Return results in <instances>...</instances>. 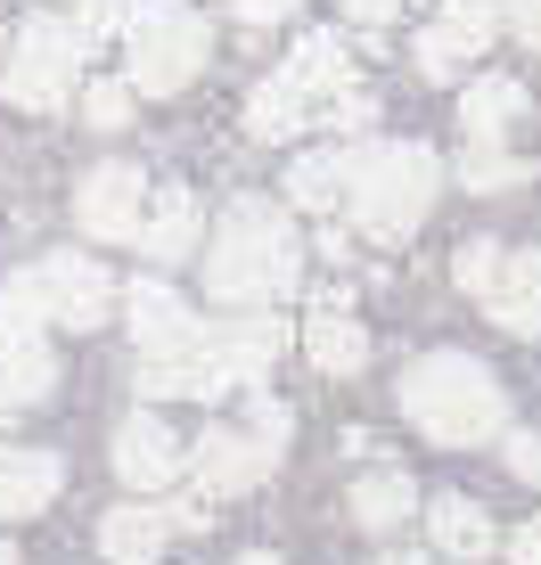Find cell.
<instances>
[{
	"mask_svg": "<svg viewBox=\"0 0 541 565\" xmlns=\"http://www.w3.org/2000/svg\"><path fill=\"white\" fill-rule=\"evenodd\" d=\"M304 279V238L279 198H230L205 238V296L230 311H270Z\"/></svg>",
	"mask_w": 541,
	"mask_h": 565,
	"instance_id": "1",
	"label": "cell"
},
{
	"mask_svg": "<svg viewBox=\"0 0 541 565\" xmlns=\"http://www.w3.org/2000/svg\"><path fill=\"white\" fill-rule=\"evenodd\" d=\"M394 411L443 451H476V443L509 435V394L476 353H418L394 377Z\"/></svg>",
	"mask_w": 541,
	"mask_h": 565,
	"instance_id": "2",
	"label": "cell"
},
{
	"mask_svg": "<svg viewBox=\"0 0 541 565\" xmlns=\"http://www.w3.org/2000/svg\"><path fill=\"white\" fill-rule=\"evenodd\" d=\"M435 189H443L435 148H418V140H370V148H353V189H344V213H353V230L402 246L418 222H427Z\"/></svg>",
	"mask_w": 541,
	"mask_h": 565,
	"instance_id": "3",
	"label": "cell"
},
{
	"mask_svg": "<svg viewBox=\"0 0 541 565\" xmlns=\"http://www.w3.org/2000/svg\"><path fill=\"white\" fill-rule=\"evenodd\" d=\"M214 57V25H205L189 0H131V25H124V83L140 99H172L189 90Z\"/></svg>",
	"mask_w": 541,
	"mask_h": 565,
	"instance_id": "4",
	"label": "cell"
},
{
	"mask_svg": "<svg viewBox=\"0 0 541 565\" xmlns=\"http://www.w3.org/2000/svg\"><path fill=\"white\" fill-rule=\"evenodd\" d=\"M0 303H9L17 320H33V328H99L115 311V279H107V263H91V255H42L0 287Z\"/></svg>",
	"mask_w": 541,
	"mask_h": 565,
	"instance_id": "5",
	"label": "cell"
},
{
	"mask_svg": "<svg viewBox=\"0 0 541 565\" xmlns=\"http://www.w3.org/2000/svg\"><path fill=\"white\" fill-rule=\"evenodd\" d=\"M83 33H74V17H25L9 42V66H0V83H9V107L25 115H57L74 99V74H83Z\"/></svg>",
	"mask_w": 541,
	"mask_h": 565,
	"instance_id": "6",
	"label": "cell"
},
{
	"mask_svg": "<svg viewBox=\"0 0 541 565\" xmlns=\"http://www.w3.org/2000/svg\"><path fill=\"white\" fill-rule=\"evenodd\" d=\"M148 198H157V189H148L140 164H124V156H115V164H91L83 181H74V230L99 238V246H124V238L140 246Z\"/></svg>",
	"mask_w": 541,
	"mask_h": 565,
	"instance_id": "7",
	"label": "cell"
},
{
	"mask_svg": "<svg viewBox=\"0 0 541 565\" xmlns=\"http://www.w3.org/2000/svg\"><path fill=\"white\" fill-rule=\"evenodd\" d=\"M172 533H205V500L198 509H157V500H124L99 516V557L107 565H157Z\"/></svg>",
	"mask_w": 541,
	"mask_h": 565,
	"instance_id": "8",
	"label": "cell"
},
{
	"mask_svg": "<svg viewBox=\"0 0 541 565\" xmlns=\"http://www.w3.org/2000/svg\"><path fill=\"white\" fill-rule=\"evenodd\" d=\"M500 25H509L500 0H443V25L418 33V74H435V83L468 74V57H485Z\"/></svg>",
	"mask_w": 541,
	"mask_h": 565,
	"instance_id": "9",
	"label": "cell"
},
{
	"mask_svg": "<svg viewBox=\"0 0 541 565\" xmlns=\"http://www.w3.org/2000/svg\"><path fill=\"white\" fill-rule=\"evenodd\" d=\"M115 476H124L131 492H165V483L189 476V443L172 435L157 411H131L115 426Z\"/></svg>",
	"mask_w": 541,
	"mask_h": 565,
	"instance_id": "10",
	"label": "cell"
},
{
	"mask_svg": "<svg viewBox=\"0 0 541 565\" xmlns=\"http://www.w3.org/2000/svg\"><path fill=\"white\" fill-rule=\"evenodd\" d=\"M189 476H198V500H230V492H255L270 476V451L255 435H238V426H205L189 443Z\"/></svg>",
	"mask_w": 541,
	"mask_h": 565,
	"instance_id": "11",
	"label": "cell"
},
{
	"mask_svg": "<svg viewBox=\"0 0 541 565\" xmlns=\"http://www.w3.org/2000/svg\"><path fill=\"white\" fill-rule=\"evenodd\" d=\"M279 83L296 90L304 107H312V124H320V107L328 99H344V90H353V42H344V33H304L296 50H287V66H279Z\"/></svg>",
	"mask_w": 541,
	"mask_h": 565,
	"instance_id": "12",
	"label": "cell"
},
{
	"mask_svg": "<svg viewBox=\"0 0 541 565\" xmlns=\"http://www.w3.org/2000/svg\"><path fill=\"white\" fill-rule=\"evenodd\" d=\"M124 320H131V344H140V361L189 353V344L205 337V320H198L181 296H172L165 279H140V287H131V296H124Z\"/></svg>",
	"mask_w": 541,
	"mask_h": 565,
	"instance_id": "13",
	"label": "cell"
},
{
	"mask_svg": "<svg viewBox=\"0 0 541 565\" xmlns=\"http://www.w3.org/2000/svg\"><path fill=\"white\" fill-rule=\"evenodd\" d=\"M492 311V328H509V337H541V246H500V263H492V279H485V296H476Z\"/></svg>",
	"mask_w": 541,
	"mask_h": 565,
	"instance_id": "14",
	"label": "cell"
},
{
	"mask_svg": "<svg viewBox=\"0 0 541 565\" xmlns=\"http://www.w3.org/2000/svg\"><path fill=\"white\" fill-rule=\"evenodd\" d=\"M57 385V361L42 344V328L17 320L9 303H0V411H17V402H42Z\"/></svg>",
	"mask_w": 541,
	"mask_h": 565,
	"instance_id": "15",
	"label": "cell"
},
{
	"mask_svg": "<svg viewBox=\"0 0 541 565\" xmlns=\"http://www.w3.org/2000/svg\"><path fill=\"white\" fill-rule=\"evenodd\" d=\"M304 353H312L320 377H361V369H370V328L344 311V287L312 303V320H304Z\"/></svg>",
	"mask_w": 541,
	"mask_h": 565,
	"instance_id": "16",
	"label": "cell"
},
{
	"mask_svg": "<svg viewBox=\"0 0 541 565\" xmlns=\"http://www.w3.org/2000/svg\"><path fill=\"white\" fill-rule=\"evenodd\" d=\"M198 238H205V198L198 189H157V198H148V222H140V255L181 263V255H198Z\"/></svg>",
	"mask_w": 541,
	"mask_h": 565,
	"instance_id": "17",
	"label": "cell"
},
{
	"mask_svg": "<svg viewBox=\"0 0 541 565\" xmlns=\"http://www.w3.org/2000/svg\"><path fill=\"white\" fill-rule=\"evenodd\" d=\"M427 550L452 557V565H476V557L500 550V533H492V516L476 509L468 492H443V500H427Z\"/></svg>",
	"mask_w": 541,
	"mask_h": 565,
	"instance_id": "18",
	"label": "cell"
},
{
	"mask_svg": "<svg viewBox=\"0 0 541 565\" xmlns=\"http://www.w3.org/2000/svg\"><path fill=\"white\" fill-rule=\"evenodd\" d=\"M517 124H526V83H509V74H476L468 99H459V140H468V148H500Z\"/></svg>",
	"mask_w": 541,
	"mask_h": 565,
	"instance_id": "19",
	"label": "cell"
},
{
	"mask_svg": "<svg viewBox=\"0 0 541 565\" xmlns=\"http://www.w3.org/2000/svg\"><path fill=\"white\" fill-rule=\"evenodd\" d=\"M57 483H66L57 451H0V524L42 516L50 500H57Z\"/></svg>",
	"mask_w": 541,
	"mask_h": 565,
	"instance_id": "20",
	"label": "cell"
},
{
	"mask_svg": "<svg viewBox=\"0 0 541 565\" xmlns=\"http://www.w3.org/2000/svg\"><path fill=\"white\" fill-rule=\"evenodd\" d=\"M411 516H418V483L402 476V467H370V476L353 483V524L361 533H402Z\"/></svg>",
	"mask_w": 541,
	"mask_h": 565,
	"instance_id": "21",
	"label": "cell"
},
{
	"mask_svg": "<svg viewBox=\"0 0 541 565\" xmlns=\"http://www.w3.org/2000/svg\"><path fill=\"white\" fill-rule=\"evenodd\" d=\"M344 189H353V148H320V156L287 164V205H304V213H337Z\"/></svg>",
	"mask_w": 541,
	"mask_h": 565,
	"instance_id": "22",
	"label": "cell"
},
{
	"mask_svg": "<svg viewBox=\"0 0 541 565\" xmlns=\"http://www.w3.org/2000/svg\"><path fill=\"white\" fill-rule=\"evenodd\" d=\"M304 124H312V107H304L279 74H270V83H255V99H246V131H255V140H296Z\"/></svg>",
	"mask_w": 541,
	"mask_h": 565,
	"instance_id": "23",
	"label": "cell"
},
{
	"mask_svg": "<svg viewBox=\"0 0 541 565\" xmlns=\"http://www.w3.org/2000/svg\"><path fill=\"white\" fill-rule=\"evenodd\" d=\"M459 181H468V198H492V189H517V181H526V164H517V156H500V148H468V156H459Z\"/></svg>",
	"mask_w": 541,
	"mask_h": 565,
	"instance_id": "24",
	"label": "cell"
},
{
	"mask_svg": "<svg viewBox=\"0 0 541 565\" xmlns=\"http://www.w3.org/2000/svg\"><path fill=\"white\" fill-rule=\"evenodd\" d=\"M131 99H140L131 83H91V90H83V115H91L99 131H124V124H131Z\"/></svg>",
	"mask_w": 541,
	"mask_h": 565,
	"instance_id": "25",
	"label": "cell"
},
{
	"mask_svg": "<svg viewBox=\"0 0 541 565\" xmlns=\"http://www.w3.org/2000/svg\"><path fill=\"white\" fill-rule=\"evenodd\" d=\"M246 418H255L246 435H255L263 451L279 459V451H287V435H296V411H287V402H270V394H255V411H246Z\"/></svg>",
	"mask_w": 541,
	"mask_h": 565,
	"instance_id": "26",
	"label": "cell"
},
{
	"mask_svg": "<svg viewBox=\"0 0 541 565\" xmlns=\"http://www.w3.org/2000/svg\"><path fill=\"white\" fill-rule=\"evenodd\" d=\"M131 25V0H74V33L83 42H107V33Z\"/></svg>",
	"mask_w": 541,
	"mask_h": 565,
	"instance_id": "27",
	"label": "cell"
},
{
	"mask_svg": "<svg viewBox=\"0 0 541 565\" xmlns=\"http://www.w3.org/2000/svg\"><path fill=\"white\" fill-rule=\"evenodd\" d=\"M492 263H500V246H492V238H468V246H459V255H452V279L468 287V296H485Z\"/></svg>",
	"mask_w": 541,
	"mask_h": 565,
	"instance_id": "28",
	"label": "cell"
},
{
	"mask_svg": "<svg viewBox=\"0 0 541 565\" xmlns=\"http://www.w3.org/2000/svg\"><path fill=\"white\" fill-rule=\"evenodd\" d=\"M509 33L526 50H541V0H509Z\"/></svg>",
	"mask_w": 541,
	"mask_h": 565,
	"instance_id": "29",
	"label": "cell"
},
{
	"mask_svg": "<svg viewBox=\"0 0 541 565\" xmlns=\"http://www.w3.org/2000/svg\"><path fill=\"white\" fill-rule=\"evenodd\" d=\"M402 9H411V0H344V17H353V25H394Z\"/></svg>",
	"mask_w": 541,
	"mask_h": 565,
	"instance_id": "30",
	"label": "cell"
},
{
	"mask_svg": "<svg viewBox=\"0 0 541 565\" xmlns=\"http://www.w3.org/2000/svg\"><path fill=\"white\" fill-rule=\"evenodd\" d=\"M500 550H509V565H541V516H533V524H517Z\"/></svg>",
	"mask_w": 541,
	"mask_h": 565,
	"instance_id": "31",
	"label": "cell"
},
{
	"mask_svg": "<svg viewBox=\"0 0 541 565\" xmlns=\"http://www.w3.org/2000/svg\"><path fill=\"white\" fill-rule=\"evenodd\" d=\"M509 467L526 483H541V435H509Z\"/></svg>",
	"mask_w": 541,
	"mask_h": 565,
	"instance_id": "32",
	"label": "cell"
},
{
	"mask_svg": "<svg viewBox=\"0 0 541 565\" xmlns=\"http://www.w3.org/2000/svg\"><path fill=\"white\" fill-rule=\"evenodd\" d=\"M238 17H246V25H287L296 0H238Z\"/></svg>",
	"mask_w": 541,
	"mask_h": 565,
	"instance_id": "33",
	"label": "cell"
},
{
	"mask_svg": "<svg viewBox=\"0 0 541 565\" xmlns=\"http://www.w3.org/2000/svg\"><path fill=\"white\" fill-rule=\"evenodd\" d=\"M378 565H427V557H411V550H385Z\"/></svg>",
	"mask_w": 541,
	"mask_h": 565,
	"instance_id": "34",
	"label": "cell"
},
{
	"mask_svg": "<svg viewBox=\"0 0 541 565\" xmlns=\"http://www.w3.org/2000/svg\"><path fill=\"white\" fill-rule=\"evenodd\" d=\"M230 565H279V557H270V550H246V557H230Z\"/></svg>",
	"mask_w": 541,
	"mask_h": 565,
	"instance_id": "35",
	"label": "cell"
},
{
	"mask_svg": "<svg viewBox=\"0 0 541 565\" xmlns=\"http://www.w3.org/2000/svg\"><path fill=\"white\" fill-rule=\"evenodd\" d=\"M0 565H17V550H9V541H0Z\"/></svg>",
	"mask_w": 541,
	"mask_h": 565,
	"instance_id": "36",
	"label": "cell"
},
{
	"mask_svg": "<svg viewBox=\"0 0 541 565\" xmlns=\"http://www.w3.org/2000/svg\"><path fill=\"white\" fill-rule=\"evenodd\" d=\"M0 57H9V33H0Z\"/></svg>",
	"mask_w": 541,
	"mask_h": 565,
	"instance_id": "37",
	"label": "cell"
}]
</instances>
